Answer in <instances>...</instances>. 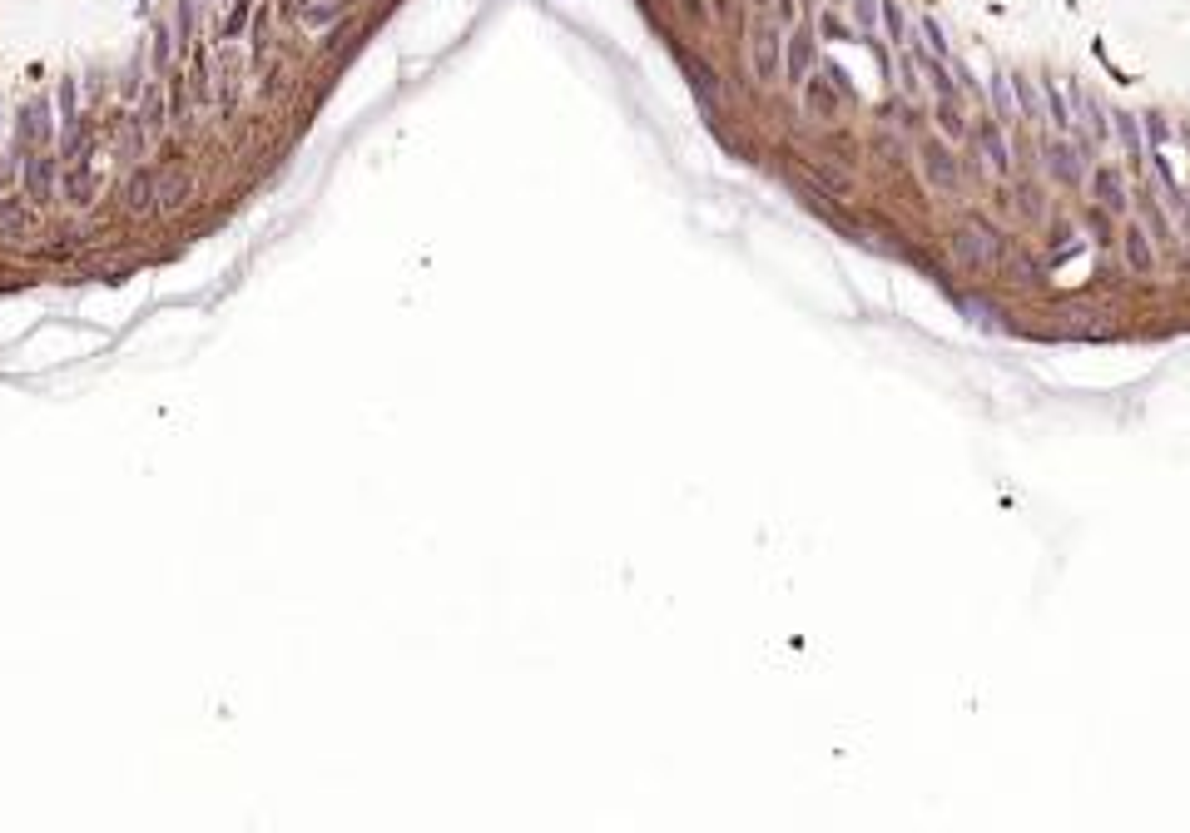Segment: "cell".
I'll list each match as a JSON object with an SVG mask.
<instances>
[{"label": "cell", "mask_w": 1190, "mask_h": 833, "mask_svg": "<svg viewBox=\"0 0 1190 833\" xmlns=\"http://www.w3.org/2000/svg\"><path fill=\"white\" fill-rule=\"evenodd\" d=\"M1126 263H1131L1136 273H1151V268H1156V258H1151V234H1146L1141 224L1126 228Z\"/></svg>", "instance_id": "14"}, {"label": "cell", "mask_w": 1190, "mask_h": 833, "mask_svg": "<svg viewBox=\"0 0 1190 833\" xmlns=\"http://www.w3.org/2000/svg\"><path fill=\"white\" fill-rule=\"evenodd\" d=\"M20 189H25L30 204L45 208L50 199H55V154H30V160L20 164Z\"/></svg>", "instance_id": "2"}, {"label": "cell", "mask_w": 1190, "mask_h": 833, "mask_svg": "<svg viewBox=\"0 0 1190 833\" xmlns=\"http://www.w3.org/2000/svg\"><path fill=\"white\" fill-rule=\"evenodd\" d=\"M60 114H65V124L75 120V80L60 84Z\"/></svg>", "instance_id": "33"}, {"label": "cell", "mask_w": 1190, "mask_h": 833, "mask_svg": "<svg viewBox=\"0 0 1190 833\" xmlns=\"http://www.w3.org/2000/svg\"><path fill=\"white\" fill-rule=\"evenodd\" d=\"M154 194H160V174H154V169H134V174L124 179V208H130L134 218L154 208Z\"/></svg>", "instance_id": "6"}, {"label": "cell", "mask_w": 1190, "mask_h": 833, "mask_svg": "<svg viewBox=\"0 0 1190 833\" xmlns=\"http://www.w3.org/2000/svg\"><path fill=\"white\" fill-rule=\"evenodd\" d=\"M918 30H923V40H928V50H933V55H953V50H947V35H943V25H937V15H923V20H918Z\"/></svg>", "instance_id": "25"}, {"label": "cell", "mask_w": 1190, "mask_h": 833, "mask_svg": "<svg viewBox=\"0 0 1190 833\" xmlns=\"http://www.w3.org/2000/svg\"><path fill=\"white\" fill-rule=\"evenodd\" d=\"M992 114H997L1002 124L1017 120V90H1012V80H1007V75H992Z\"/></svg>", "instance_id": "17"}, {"label": "cell", "mask_w": 1190, "mask_h": 833, "mask_svg": "<svg viewBox=\"0 0 1190 833\" xmlns=\"http://www.w3.org/2000/svg\"><path fill=\"white\" fill-rule=\"evenodd\" d=\"M1017 204H1021V208H1027V214H1031V218H1037V214H1041V194H1037V189H1031V184H1021V189H1017Z\"/></svg>", "instance_id": "32"}, {"label": "cell", "mask_w": 1190, "mask_h": 833, "mask_svg": "<svg viewBox=\"0 0 1190 833\" xmlns=\"http://www.w3.org/2000/svg\"><path fill=\"white\" fill-rule=\"evenodd\" d=\"M1181 208H1185V234H1190V194L1181 199Z\"/></svg>", "instance_id": "35"}, {"label": "cell", "mask_w": 1190, "mask_h": 833, "mask_svg": "<svg viewBox=\"0 0 1190 833\" xmlns=\"http://www.w3.org/2000/svg\"><path fill=\"white\" fill-rule=\"evenodd\" d=\"M977 150L992 164V174H1007V169H1012V150H1007V140H1002V124H982V130H977Z\"/></svg>", "instance_id": "10"}, {"label": "cell", "mask_w": 1190, "mask_h": 833, "mask_svg": "<svg viewBox=\"0 0 1190 833\" xmlns=\"http://www.w3.org/2000/svg\"><path fill=\"white\" fill-rule=\"evenodd\" d=\"M1097 199H1101V208H1111V214H1126V184H1121V174L1116 169H1097Z\"/></svg>", "instance_id": "13"}, {"label": "cell", "mask_w": 1190, "mask_h": 833, "mask_svg": "<svg viewBox=\"0 0 1190 833\" xmlns=\"http://www.w3.org/2000/svg\"><path fill=\"white\" fill-rule=\"evenodd\" d=\"M1041 110L1057 120L1061 134H1071V104L1061 100V84H1057V80H1041Z\"/></svg>", "instance_id": "15"}, {"label": "cell", "mask_w": 1190, "mask_h": 833, "mask_svg": "<svg viewBox=\"0 0 1190 833\" xmlns=\"http://www.w3.org/2000/svg\"><path fill=\"white\" fill-rule=\"evenodd\" d=\"M1047 169H1051V179H1057V184H1067V189L1081 184V160H1077V150H1071L1067 140H1051V144H1047Z\"/></svg>", "instance_id": "8"}, {"label": "cell", "mask_w": 1190, "mask_h": 833, "mask_svg": "<svg viewBox=\"0 0 1190 833\" xmlns=\"http://www.w3.org/2000/svg\"><path fill=\"white\" fill-rule=\"evenodd\" d=\"M189 199H194V174H189V169L160 174V194H154V208H160V214H179Z\"/></svg>", "instance_id": "3"}, {"label": "cell", "mask_w": 1190, "mask_h": 833, "mask_svg": "<svg viewBox=\"0 0 1190 833\" xmlns=\"http://www.w3.org/2000/svg\"><path fill=\"white\" fill-rule=\"evenodd\" d=\"M838 100H844V94L834 90V80H828V75H814V80H808V104H814L818 114H838Z\"/></svg>", "instance_id": "18"}, {"label": "cell", "mask_w": 1190, "mask_h": 833, "mask_svg": "<svg viewBox=\"0 0 1190 833\" xmlns=\"http://www.w3.org/2000/svg\"><path fill=\"white\" fill-rule=\"evenodd\" d=\"M1012 90H1017V114L1021 120H1041V90L1031 84L1027 75H1012Z\"/></svg>", "instance_id": "21"}, {"label": "cell", "mask_w": 1190, "mask_h": 833, "mask_svg": "<svg viewBox=\"0 0 1190 833\" xmlns=\"http://www.w3.org/2000/svg\"><path fill=\"white\" fill-rule=\"evenodd\" d=\"M144 150H150V134H144L140 114H130V120H124V134H120V154H124L130 164H140Z\"/></svg>", "instance_id": "16"}, {"label": "cell", "mask_w": 1190, "mask_h": 833, "mask_svg": "<svg viewBox=\"0 0 1190 833\" xmlns=\"http://www.w3.org/2000/svg\"><path fill=\"white\" fill-rule=\"evenodd\" d=\"M0 234H5V238H25V234H30L25 208H20L15 199H5V194H0Z\"/></svg>", "instance_id": "19"}, {"label": "cell", "mask_w": 1190, "mask_h": 833, "mask_svg": "<svg viewBox=\"0 0 1190 833\" xmlns=\"http://www.w3.org/2000/svg\"><path fill=\"white\" fill-rule=\"evenodd\" d=\"M20 140L25 144H45L50 140V104L45 100L25 104V114H20Z\"/></svg>", "instance_id": "12"}, {"label": "cell", "mask_w": 1190, "mask_h": 833, "mask_svg": "<svg viewBox=\"0 0 1190 833\" xmlns=\"http://www.w3.org/2000/svg\"><path fill=\"white\" fill-rule=\"evenodd\" d=\"M878 25L888 30V40H903V35H908V20H903V5H898V0H883V5H878Z\"/></svg>", "instance_id": "22"}, {"label": "cell", "mask_w": 1190, "mask_h": 833, "mask_svg": "<svg viewBox=\"0 0 1190 833\" xmlns=\"http://www.w3.org/2000/svg\"><path fill=\"white\" fill-rule=\"evenodd\" d=\"M1146 218H1151V234H1156V238H1166V234H1171V224H1166V208L1156 204V199L1146 204Z\"/></svg>", "instance_id": "31"}, {"label": "cell", "mask_w": 1190, "mask_h": 833, "mask_svg": "<svg viewBox=\"0 0 1190 833\" xmlns=\"http://www.w3.org/2000/svg\"><path fill=\"white\" fill-rule=\"evenodd\" d=\"M953 253L963 263H972V268H987V263L1002 258V234H997L992 224H982V218H972V224L953 238Z\"/></svg>", "instance_id": "1"}, {"label": "cell", "mask_w": 1190, "mask_h": 833, "mask_svg": "<svg viewBox=\"0 0 1190 833\" xmlns=\"http://www.w3.org/2000/svg\"><path fill=\"white\" fill-rule=\"evenodd\" d=\"M937 120H943V130L953 134V140H963V114H957V104H937Z\"/></svg>", "instance_id": "29"}, {"label": "cell", "mask_w": 1190, "mask_h": 833, "mask_svg": "<svg viewBox=\"0 0 1190 833\" xmlns=\"http://www.w3.org/2000/svg\"><path fill=\"white\" fill-rule=\"evenodd\" d=\"M898 75H903V100H918L923 94V84H918V65H913V55L903 50L898 55Z\"/></svg>", "instance_id": "26"}, {"label": "cell", "mask_w": 1190, "mask_h": 833, "mask_svg": "<svg viewBox=\"0 0 1190 833\" xmlns=\"http://www.w3.org/2000/svg\"><path fill=\"white\" fill-rule=\"evenodd\" d=\"M189 84H194V104L208 100V65H204V50L194 55V70H189Z\"/></svg>", "instance_id": "28"}, {"label": "cell", "mask_w": 1190, "mask_h": 833, "mask_svg": "<svg viewBox=\"0 0 1190 833\" xmlns=\"http://www.w3.org/2000/svg\"><path fill=\"white\" fill-rule=\"evenodd\" d=\"M174 65V35H169V25H154V70H169Z\"/></svg>", "instance_id": "24"}, {"label": "cell", "mask_w": 1190, "mask_h": 833, "mask_svg": "<svg viewBox=\"0 0 1190 833\" xmlns=\"http://www.w3.org/2000/svg\"><path fill=\"white\" fill-rule=\"evenodd\" d=\"M140 124L150 140H164V130H169V100L160 84H140Z\"/></svg>", "instance_id": "4"}, {"label": "cell", "mask_w": 1190, "mask_h": 833, "mask_svg": "<svg viewBox=\"0 0 1190 833\" xmlns=\"http://www.w3.org/2000/svg\"><path fill=\"white\" fill-rule=\"evenodd\" d=\"M60 189H65V199H70V204H80V208H85L90 199H94V174H90L85 164H80V169H70V174H65V184H60Z\"/></svg>", "instance_id": "20"}, {"label": "cell", "mask_w": 1190, "mask_h": 833, "mask_svg": "<svg viewBox=\"0 0 1190 833\" xmlns=\"http://www.w3.org/2000/svg\"><path fill=\"white\" fill-rule=\"evenodd\" d=\"M923 169H928V179L943 189V194H957V184H963V179H957V160L947 154V144H937V140L923 144Z\"/></svg>", "instance_id": "5"}, {"label": "cell", "mask_w": 1190, "mask_h": 833, "mask_svg": "<svg viewBox=\"0 0 1190 833\" xmlns=\"http://www.w3.org/2000/svg\"><path fill=\"white\" fill-rule=\"evenodd\" d=\"M1067 104H1071V110H1077L1081 120L1091 124V140H1097V144H1106V140H1111V120H1106V114H1101V104L1091 100V94L1081 90V84H1071V100H1067Z\"/></svg>", "instance_id": "11"}, {"label": "cell", "mask_w": 1190, "mask_h": 833, "mask_svg": "<svg viewBox=\"0 0 1190 833\" xmlns=\"http://www.w3.org/2000/svg\"><path fill=\"white\" fill-rule=\"evenodd\" d=\"M878 5H883V0H853V10H858V25H863V30L878 25Z\"/></svg>", "instance_id": "30"}, {"label": "cell", "mask_w": 1190, "mask_h": 833, "mask_svg": "<svg viewBox=\"0 0 1190 833\" xmlns=\"http://www.w3.org/2000/svg\"><path fill=\"white\" fill-rule=\"evenodd\" d=\"M774 60H779V40H769V30H759V45H754V70H759V80L774 75Z\"/></svg>", "instance_id": "23"}, {"label": "cell", "mask_w": 1190, "mask_h": 833, "mask_svg": "<svg viewBox=\"0 0 1190 833\" xmlns=\"http://www.w3.org/2000/svg\"><path fill=\"white\" fill-rule=\"evenodd\" d=\"M1111 130H1116V144L1131 154V169H1141V164H1146V130H1141V120H1136L1131 110H1116V114H1111Z\"/></svg>", "instance_id": "7"}, {"label": "cell", "mask_w": 1190, "mask_h": 833, "mask_svg": "<svg viewBox=\"0 0 1190 833\" xmlns=\"http://www.w3.org/2000/svg\"><path fill=\"white\" fill-rule=\"evenodd\" d=\"M779 10H784V20H794V0H779Z\"/></svg>", "instance_id": "34"}, {"label": "cell", "mask_w": 1190, "mask_h": 833, "mask_svg": "<svg viewBox=\"0 0 1190 833\" xmlns=\"http://www.w3.org/2000/svg\"><path fill=\"white\" fill-rule=\"evenodd\" d=\"M1141 130H1146V144H1151V150H1161V144L1171 140V124H1166L1161 114H1146V120H1141Z\"/></svg>", "instance_id": "27"}, {"label": "cell", "mask_w": 1190, "mask_h": 833, "mask_svg": "<svg viewBox=\"0 0 1190 833\" xmlns=\"http://www.w3.org/2000/svg\"><path fill=\"white\" fill-rule=\"evenodd\" d=\"M788 80H808V70H814V60H818V45H814V30H794V40H788Z\"/></svg>", "instance_id": "9"}, {"label": "cell", "mask_w": 1190, "mask_h": 833, "mask_svg": "<svg viewBox=\"0 0 1190 833\" xmlns=\"http://www.w3.org/2000/svg\"><path fill=\"white\" fill-rule=\"evenodd\" d=\"M0 194H5V164H0Z\"/></svg>", "instance_id": "36"}]
</instances>
